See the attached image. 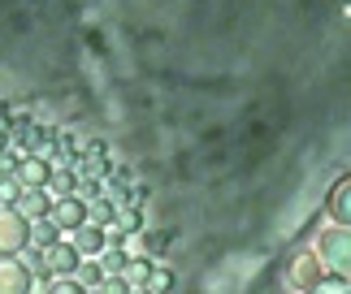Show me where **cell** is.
Segmentation results:
<instances>
[{"label": "cell", "mask_w": 351, "mask_h": 294, "mask_svg": "<svg viewBox=\"0 0 351 294\" xmlns=\"http://www.w3.org/2000/svg\"><path fill=\"white\" fill-rule=\"evenodd\" d=\"M39 273H48L52 282H57V277H74V273H78V251H74L70 243H52V247H44Z\"/></svg>", "instance_id": "obj_1"}, {"label": "cell", "mask_w": 351, "mask_h": 294, "mask_svg": "<svg viewBox=\"0 0 351 294\" xmlns=\"http://www.w3.org/2000/svg\"><path fill=\"white\" fill-rule=\"evenodd\" d=\"M48 221L57 225L61 234H70V230H78V225H87V199H74V195L57 199V204L48 208Z\"/></svg>", "instance_id": "obj_2"}, {"label": "cell", "mask_w": 351, "mask_h": 294, "mask_svg": "<svg viewBox=\"0 0 351 294\" xmlns=\"http://www.w3.org/2000/svg\"><path fill=\"white\" fill-rule=\"evenodd\" d=\"M9 178L18 182L22 191H44L48 178H52V165H48V160H39V156H22V160H18V169H13Z\"/></svg>", "instance_id": "obj_3"}, {"label": "cell", "mask_w": 351, "mask_h": 294, "mask_svg": "<svg viewBox=\"0 0 351 294\" xmlns=\"http://www.w3.org/2000/svg\"><path fill=\"white\" fill-rule=\"evenodd\" d=\"M26 247V221L18 212H0V256H13V251Z\"/></svg>", "instance_id": "obj_4"}, {"label": "cell", "mask_w": 351, "mask_h": 294, "mask_svg": "<svg viewBox=\"0 0 351 294\" xmlns=\"http://www.w3.org/2000/svg\"><path fill=\"white\" fill-rule=\"evenodd\" d=\"M321 256H326V264L339 277H347V230L339 225L334 234H326V243H321Z\"/></svg>", "instance_id": "obj_5"}, {"label": "cell", "mask_w": 351, "mask_h": 294, "mask_svg": "<svg viewBox=\"0 0 351 294\" xmlns=\"http://www.w3.org/2000/svg\"><path fill=\"white\" fill-rule=\"evenodd\" d=\"M0 294H31V273L18 260H0Z\"/></svg>", "instance_id": "obj_6"}, {"label": "cell", "mask_w": 351, "mask_h": 294, "mask_svg": "<svg viewBox=\"0 0 351 294\" xmlns=\"http://www.w3.org/2000/svg\"><path fill=\"white\" fill-rule=\"evenodd\" d=\"M321 277H326V273H321L317 256H308V251H304V256H295V260H291V282L300 286V290H313Z\"/></svg>", "instance_id": "obj_7"}, {"label": "cell", "mask_w": 351, "mask_h": 294, "mask_svg": "<svg viewBox=\"0 0 351 294\" xmlns=\"http://www.w3.org/2000/svg\"><path fill=\"white\" fill-rule=\"evenodd\" d=\"M48 208H52V199H48L44 191H22V195H18V204H13V212H18L22 221H26V217H31V221H44V217H48Z\"/></svg>", "instance_id": "obj_8"}, {"label": "cell", "mask_w": 351, "mask_h": 294, "mask_svg": "<svg viewBox=\"0 0 351 294\" xmlns=\"http://www.w3.org/2000/svg\"><path fill=\"white\" fill-rule=\"evenodd\" d=\"M78 238H74V251H78V256H100V251L104 247H109V243H104V234H100V225H78V230H74Z\"/></svg>", "instance_id": "obj_9"}, {"label": "cell", "mask_w": 351, "mask_h": 294, "mask_svg": "<svg viewBox=\"0 0 351 294\" xmlns=\"http://www.w3.org/2000/svg\"><path fill=\"white\" fill-rule=\"evenodd\" d=\"M57 225H52L48 217L44 221H31V225H26V243H31V247H39V251H44V247H52V243H57Z\"/></svg>", "instance_id": "obj_10"}, {"label": "cell", "mask_w": 351, "mask_h": 294, "mask_svg": "<svg viewBox=\"0 0 351 294\" xmlns=\"http://www.w3.org/2000/svg\"><path fill=\"white\" fill-rule=\"evenodd\" d=\"M347 195H351V182L343 178V182L330 191V212H334V221H339L343 230H347Z\"/></svg>", "instance_id": "obj_11"}, {"label": "cell", "mask_w": 351, "mask_h": 294, "mask_svg": "<svg viewBox=\"0 0 351 294\" xmlns=\"http://www.w3.org/2000/svg\"><path fill=\"white\" fill-rule=\"evenodd\" d=\"M169 286H173V273H169V269H160V264H152V269H147L143 290H147V294H169Z\"/></svg>", "instance_id": "obj_12"}, {"label": "cell", "mask_w": 351, "mask_h": 294, "mask_svg": "<svg viewBox=\"0 0 351 294\" xmlns=\"http://www.w3.org/2000/svg\"><path fill=\"white\" fill-rule=\"evenodd\" d=\"M147 269H152V260H126L121 282H126V286H143V282H147Z\"/></svg>", "instance_id": "obj_13"}, {"label": "cell", "mask_w": 351, "mask_h": 294, "mask_svg": "<svg viewBox=\"0 0 351 294\" xmlns=\"http://www.w3.org/2000/svg\"><path fill=\"white\" fill-rule=\"evenodd\" d=\"M121 269H126V256H121V251H100V273L104 277H121Z\"/></svg>", "instance_id": "obj_14"}, {"label": "cell", "mask_w": 351, "mask_h": 294, "mask_svg": "<svg viewBox=\"0 0 351 294\" xmlns=\"http://www.w3.org/2000/svg\"><path fill=\"white\" fill-rule=\"evenodd\" d=\"M48 186H52V191H61V199H65V195H70L74 186H78V178H74L70 169H52V178H48Z\"/></svg>", "instance_id": "obj_15"}, {"label": "cell", "mask_w": 351, "mask_h": 294, "mask_svg": "<svg viewBox=\"0 0 351 294\" xmlns=\"http://www.w3.org/2000/svg\"><path fill=\"white\" fill-rule=\"evenodd\" d=\"M18 195H22L18 182H13V178H0V212H9L13 204H18Z\"/></svg>", "instance_id": "obj_16"}, {"label": "cell", "mask_w": 351, "mask_h": 294, "mask_svg": "<svg viewBox=\"0 0 351 294\" xmlns=\"http://www.w3.org/2000/svg\"><path fill=\"white\" fill-rule=\"evenodd\" d=\"M308 294H347V277H321Z\"/></svg>", "instance_id": "obj_17"}, {"label": "cell", "mask_w": 351, "mask_h": 294, "mask_svg": "<svg viewBox=\"0 0 351 294\" xmlns=\"http://www.w3.org/2000/svg\"><path fill=\"white\" fill-rule=\"evenodd\" d=\"M48 294H87V290H83V286H78V282H74V277H57V282H52V286H48Z\"/></svg>", "instance_id": "obj_18"}, {"label": "cell", "mask_w": 351, "mask_h": 294, "mask_svg": "<svg viewBox=\"0 0 351 294\" xmlns=\"http://www.w3.org/2000/svg\"><path fill=\"white\" fill-rule=\"evenodd\" d=\"M96 294H130V286L121 282V277H104V282L96 286Z\"/></svg>", "instance_id": "obj_19"}, {"label": "cell", "mask_w": 351, "mask_h": 294, "mask_svg": "<svg viewBox=\"0 0 351 294\" xmlns=\"http://www.w3.org/2000/svg\"><path fill=\"white\" fill-rule=\"evenodd\" d=\"M147 247H152V251H165V247H169V234H165V230L152 234V238H147Z\"/></svg>", "instance_id": "obj_20"}, {"label": "cell", "mask_w": 351, "mask_h": 294, "mask_svg": "<svg viewBox=\"0 0 351 294\" xmlns=\"http://www.w3.org/2000/svg\"><path fill=\"white\" fill-rule=\"evenodd\" d=\"M5 143H9V135H5V130H0V152H5Z\"/></svg>", "instance_id": "obj_21"}]
</instances>
